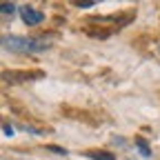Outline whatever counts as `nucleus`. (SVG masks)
<instances>
[{"instance_id": "1", "label": "nucleus", "mask_w": 160, "mask_h": 160, "mask_svg": "<svg viewBox=\"0 0 160 160\" xmlns=\"http://www.w3.org/2000/svg\"><path fill=\"white\" fill-rule=\"evenodd\" d=\"M2 45L9 51L16 53H38L49 47L47 40H36V38H25V36H2Z\"/></svg>"}, {"instance_id": "2", "label": "nucleus", "mask_w": 160, "mask_h": 160, "mask_svg": "<svg viewBox=\"0 0 160 160\" xmlns=\"http://www.w3.org/2000/svg\"><path fill=\"white\" fill-rule=\"evenodd\" d=\"M20 16H22L25 25H29V27H33V25H40V22L45 20V13H42V11H38V9L29 7V5L20 7Z\"/></svg>"}, {"instance_id": "3", "label": "nucleus", "mask_w": 160, "mask_h": 160, "mask_svg": "<svg viewBox=\"0 0 160 160\" xmlns=\"http://www.w3.org/2000/svg\"><path fill=\"white\" fill-rule=\"evenodd\" d=\"M87 156L91 160H116L113 153H102V151H87Z\"/></svg>"}, {"instance_id": "4", "label": "nucleus", "mask_w": 160, "mask_h": 160, "mask_svg": "<svg viewBox=\"0 0 160 160\" xmlns=\"http://www.w3.org/2000/svg\"><path fill=\"white\" fill-rule=\"evenodd\" d=\"M136 145H138V149H140V153H142V156H151L149 145H147V140H145V138H136Z\"/></svg>"}, {"instance_id": "5", "label": "nucleus", "mask_w": 160, "mask_h": 160, "mask_svg": "<svg viewBox=\"0 0 160 160\" xmlns=\"http://www.w3.org/2000/svg\"><path fill=\"white\" fill-rule=\"evenodd\" d=\"M0 11H2L5 16H9V13L16 11V5H13V2H2V5H0Z\"/></svg>"}, {"instance_id": "6", "label": "nucleus", "mask_w": 160, "mask_h": 160, "mask_svg": "<svg viewBox=\"0 0 160 160\" xmlns=\"http://www.w3.org/2000/svg\"><path fill=\"white\" fill-rule=\"evenodd\" d=\"M2 129H5V136H13V127H11V125H7V122H5V125H2Z\"/></svg>"}, {"instance_id": "7", "label": "nucleus", "mask_w": 160, "mask_h": 160, "mask_svg": "<svg viewBox=\"0 0 160 160\" xmlns=\"http://www.w3.org/2000/svg\"><path fill=\"white\" fill-rule=\"evenodd\" d=\"M78 7H93V2H91V0H87V2H76Z\"/></svg>"}]
</instances>
